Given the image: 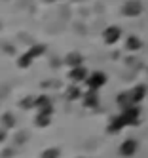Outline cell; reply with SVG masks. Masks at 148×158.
<instances>
[{"label":"cell","mask_w":148,"mask_h":158,"mask_svg":"<svg viewBox=\"0 0 148 158\" xmlns=\"http://www.w3.org/2000/svg\"><path fill=\"white\" fill-rule=\"evenodd\" d=\"M2 29H4V23H2V21H0V32H2Z\"/></svg>","instance_id":"7402d4cb"},{"label":"cell","mask_w":148,"mask_h":158,"mask_svg":"<svg viewBox=\"0 0 148 158\" xmlns=\"http://www.w3.org/2000/svg\"><path fill=\"white\" fill-rule=\"evenodd\" d=\"M120 38H122V29L116 27V25H110L102 31V40H105V44H108V46L116 44Z\"/></svg>","instance_id":"5b68a950"},{"label":"cell","mask_w":148,"mask_h":158,"mask_svg":"<svg viewBox=\"0 0 148 158\" xmlns=\"http://www.w3.org/2000/svg\"><path fill=\"white\" fill-rule=\"evenodd\" d=\"M15 124H17V118H15V114L14 112H10V110H6V112H2L0 114V126H2L4 130H14L15 128Z\"/></svg>","instance_id":"30bf717a"},{"label":"cell","mask_w":148,"mask_h":158,"mask_svg":"<svg viewBox=\"0 0 148 158\" xmlns=\"http://www.w3.org/2000/svg\"><path fill=\"white\" fill-rule=\"evenodd\" d=\"M50 105H53L51 99H50V95H46V94L36 95V110L38 109H44V107H50Z\"/></svg>","instance_id":"ac0fdd59"},{"label":"cell","mask_w":148,"mask_h":158,"mask_svg":"<svg viewBox=\"0 0 148 158\" xmlns=\"http://www.w3.org/2000/svg\"><path fill=\"white\" fill-rule=\"evenodd\" d=\"M106 84V74L105 73H101V71H93L87 78H86V86H87V89H99Z\"/></svg>","instance_id":"3957f363"},{"label":"cell","mask_w":148,"mask_h":158,"mask_svg":"<svg viewBox=\"0 0 148 158\" xmlns=\"http://www.w3.org/2000/svg\"><path fill=\"white\" fill-rule=\"evenodd\" d=\"M63 63L68 67V69H74V67L84 65V57H82V53H78V52H70V53H66V55H65Z\"/></svg>","instance_id":"9c48e42d"},{"label":"cell","mask_w":148,"mask_h":158,"mask_svg":"<svg viewBox=\"0 0 148 158\" xmlns=\"http://www.w3.org/2000/svg\"><path fill=\"white\" fill-rule=\"evenodd\" d=\"M87 76H89V73H87V69H86L84 65L74 67V69L68 71V78H70V82H74V84L86 82V78H87Z\"/></svg>","instance_id":"8992f818"},{"label":"cell","mask_w":148,"mask_h":158,"mask_svg":"<svg viewBox=\"0 0 148 158\" xmlns=\"http://www.w3.org/2000/svg\"><path fill=\"white\" fill-rule=\"evenodd\" d=\"M120 116H122V120H123V124H125V128H127V126H135V124H139L141 109H139V105H131V107H127V109H122Z\"/></svg>","instance_id":"7a4b0ae2"},{"label":"cell","mask_w":148,"mask_h":158,"mask_svg":"<svg viewBox=\"0 0 148 158\" xmlns=\"http://www.w3.org/2000/svg\"><path fill=\"white\" fill-rule=\"evenodd\" d=\"M51 118H53V114L36 110V116H34V126H36V128H48L50 124H51Z\"/></svg>","instance_id":"7c38bea8"},{"label":"cell","mask_w":148,"mask_h":158,"mask_svg":"<svg viewBox=\"0 0 148 158\" xmlns=\"http://www.w3.org/2000/svg\"><path fill=\"white\" fill-rule=\"evenodd\" d=\"M116 103H118V107H120V109H127V107H131V105H133V103H131V97H129V89H127V92L118 94Z\"/></svg>","instance_id":"2e32d148"},{"label":"cell","mask_w":148,"mask_h":158,"mask_svg":"<svg viewBox=\"0 0 148 158\" xmlns=\"http://www.w3.org/2000/svg\"><path fill=\"white\" fill-rule=\"evenodd\" d=\"M6 139H8V130H4L2 126H0V145L6 143Z\"/></svg>","instance_id":"44dd1931"},{"label":"cell","mask_w":148,"mask_h":158,"mask_svg":"<svg viewBox=\"0 0 148 158\" xmlns=\"http://www.w3.org/2000/svg\"><path fill=\"white\" fill-rule=\"evenodd\" d=\"M129 97H131V103L133 105H139L141 101L146 97V86H133V89H129Z\"/></svg>","instance_id":"8fae6325"},{"label":"cell","mask_w":148,"mask_h":158,"mask_svg":"<svg viewBox=\"0 0 148 158\" xmlns=\"http://www.w3.org/2000/svg\"><path fill=\"white\" fill-rule=\"evenodd\" d=\"M82 105L86 109H97L99 107V94H97V89H87V92L82 95Z\"/></svg>","instance_id":"52a82bcc"},{"label":"cell","mask_w":148,"mask_h":158,"mask_svg":"<svg viewBox=\"0 0 148 158\" xmlns=\"http://www.w3.org/2000/svg\"><path fill=\"white\" fill-rule=\"evenodd\" d=\"M142 48V40L139 36H127L125 38V50H129V52H139Z\"/></svg>","instance_id":"4fadbf2b"},{"label":"cell","mask_w":148,"mask_h":158,"mask_svg":"<svg viewBox=\"0 0 148 158\" xmlns=\"http://www.w3.org/2000/svg\"><path fill=\"white\" fill-rule=\"evenodd\" d=\"M122 14L125 17H137L142 14V4L141 0H127L123 6H122Z\"/></svg>","instance_id":"277c9868"},{"label":"cell","mask_w":148,"mask_h":158,"mask_svg":"<svg viewBox=\"0 0 148 158\" xmlns=\"http://www.w3.org/2000/svg\"><path fill=\"white\" fill-rule=\"evenodd\" d=\"M19 109L21 110H32V109H36V95H25L19 101Z\"/></svg>","instance_id":"5bb4252c"},{"label":"cell","mask_w":148,"mask_h":158,"mask_svg":"<svg viewBox=\"0 0 148 158\" xmlns=\"http://www.w3.org/2000/svg\"><path fill=\"white\" fill-rule=\"evenodd\" d=\"M82 89H80V86H70V88H66V92H65V97L68 101H78V99H82Z\"/></svg>","instance_id":"9a60e30c"},{"label":"cell","mask_w":148,"mask_h":158,"mask_svg":"<svg viewBox=\"0 0 148 158\" xmlns=\"http://www.w3.org/2000/svg\"><path fill=\"white\" fill-rule=\"evenodd\" d=\"M59 156H61V151L57 147H50V149L42 151V154H40V158H59Z\"/></svg>","instance_id":"d6986e66"},{"label":"cell","mask_w":148,"mask_h":158,"mask_svg":"<svg viewBox=\"0 0 148 158\" xmlns=\"http://www.w3.org/2000/svg\"><path fill=\"white\" fill-rule=\"evenodd\" d=\"M17 154V145L14 147H4L2 151H0V158H14Z\"/></svg>","instance_id":"ffe728a7"},{"label":"cell","mask_w":148,"mask_h":158,"mask_svg":"<svg viewBox=\"0 0 148 158\" xmlns=\"http://www.w3.org/2000/svg\"><path fill=\"white\" fill-rule=\"evenodd\" d=\"M29 141V131H25V130H21V131H17L15 133V137H14V143L17 145V147H23Z\"/></svg>","instance_id":"e0dca14e"},{"label":"cell","mask_w":148,"mask_h":158,"mask_svg":"<svg viewBox=\"0 0 148 158\" xmlns=\"http://www.w3.org/2000/svg\"><path fill=\"white\" fill-rule=\"evenodd\" d=\"M46 52H48V46H46V44H34V46H30L25 53H21L17 57V67L19 69H29L32 65V61L42 57V55H46Z\"/></svg>","instance_id":"6da1fadb"},{"label":"cell","mask_w":148,"mask_h":158,"mask_svg":"<svg viewBox=\"0 0 148 158\" xmlns=\"http://www.w3.org/2000/svg\"><path fill=\"white\" fill-rule=\"evenodd\" d=\"M137 149H139V143H137V139H125L122 145H120V154L123 158H129L137 152Z\"/></svg>","instance_id":"ba28073f"}]
</instances>
